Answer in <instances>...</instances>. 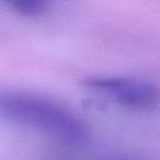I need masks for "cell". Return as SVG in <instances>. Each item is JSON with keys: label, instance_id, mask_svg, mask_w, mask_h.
I'll use <instances>...</instances> for the list:
<instances>
[{"label": "cell", "instance_id": "obj_1", "mask_svg": "<svg viewBox=\"0 0 160 160\" xmlns=\"http://www.w3.org/2000/svg\"><path fill=\"white\" fill-rule=\"evenodd\" d=\"M3 118L49 136L80 144L89 137L87 123L75 112L54 100L25 91H7L0 97Z\"/></svg>", "mask_w": 160, "mask_h": 160}, {"label": "cell", "instance_id": "obj_2", "mask_svg": "<svg viewBox=\"0 0 160 160\" xmlns=\"http://www.w3.org/2000/svg\"><path fill=\"white\" fill-rule=\"evenodd\" d=\"M85 83L90 89L105 94L128 109L146 110L160 102V86L149 80L99 75L87 78Z\"/></svg>", "mask_w": 160, "mask_h": 160}, {"label": "cell", "instance_id": "obj_3", "mask_svg": "<svg viewBox=\"0 0 160 160\" xmlns=\"http://www.w3.org/2000/svg\"><path fill=\"white\" fill-rule=\"evenodd\" d=\"M12 9L22 16H38L45 11L47 7L46 1L43 0H13L10 2Z\"/></svg>", "mask_w": 160, "mask_h": 160}, {"label": "cell", "instance_id": "obj_4", "mask_svg": "<svg viewBox=\"0 0 160 160\" xmlns=\"http://www.w3.org/2000/svg\"><path fill=\"white\" fill-rule=\"evenodd\" d=\"M98 160H142V159H138V158H133V157H125V156H109V157H103Z\"/></svg>", "mask_w": 160, "mask_h": 160}]
</instances>
